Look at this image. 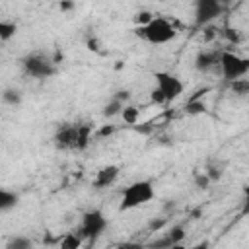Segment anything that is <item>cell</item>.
Listing matches in <instances>:
<instances>
[{"label":"cell","mask_w":249,"mask_h":249,"mask_svg":"<svg viewBox=\"0 0 249 249\" xmlns=\"http://www.w3.org/2000/svg\"><path fill=\"white\" fill-rule=\"evenodd\" d=\"M136 35H140L144 41H148L152 45H165V43H169V41L175 39L177 29H175V25L167 18L154 16L148 25L136 27Z\"/></svg>","instance_id":"obj_1"},{"label":"cell","mask_w":249,"mask_h":249,"mask_svg":"<svg viewBox=\"0 0 249 249\" xmlns=\"http://www.w3.org/2000/svg\"><path fill=\"white\" fill-rule=\"evenodd\" d=\"M154 196H156V191H154L152 181H148V179L134 181V183H130L128 187L123 189L119 210H121V212H124V210H134V208H138V206L150 202Z\"/></svg>","instance_id":"obj_2"},{"label":"cell","mask_w":249,"mask_h":249,"mask_svg":"<svg viewBox=\"0 0 249 249\" xmlns=\"http://www.w3.org/2000/svg\"><path fill=\"white\" fill-rule=\"evenodd\" d=\"M220 72L222 76L228 80V82H235V80H241L249 74V58L245 56H239L237 53H231V51H222L220 53Z\"/></svg>","instance_id":"obj_3"},{"label":"cell","mask_w":249,"mask_h":249,"mask_svg":"<svg viewBox=\"0 0 249 249\" xmlns=\"http://www.w3.org/2000/svg\"><path fill=\"white\" fill-rule=\"evenodd\" d=\"M21 68L27 76L37 78V80H45L56 74V62L51 60L49 56H45L43 53H29L21 58Z\"/></svg>","instance_id":"obj_4"},{"label":"cell","mask_w":249,"mask_h":249,"mask_svg":"<svg viewBox=\"0 0 249 249\" xmlns=\"http://www.w3.org/2000/svg\"><path fill=\"white\" fill-rule=\"evenodd\" d=\"M107 228V218L101 210H89L82 216L80 228L76 230V233L86 241V239H97Z\"/></svg>","instance_id":"obj_5"},{"label":"cell","mask_w":249,"mask_h":249,"mask_svg":"<svg viewBox=\"0 0 249 249\" xmlns=\"http://www.w3.org/2000/svg\"><path fill=\"white\" fill-rule=\"evenodd\" d=\"M154 78H156V89H160V93L163 95L165 103H171V101L179 99L181 93L185 91V84L171 72L158 70L154 74Z\"/></svg>","instance_id":"obj_6"},{"label":"cell","mask_w":249,"mask_h":249,"mask_svg":"<svg viewBox=\"0 0 249 249\" xmlns=\"http://www.w3.org/2000/svg\"><path fill=\"white\" fill-rule=\"evenodd\" d=\"M224 12L222 2L218 0H198L195 4V23L198 27H206L210 25L220 14Z\"/></svg>","instance_id":"obj_7"},{"label":"cell","mask_w":249,"mask_h":249,"mask_svg":"<svg viewBox=\"0 0 249 249\" xmlns=\"http://www.w3.org/2000/svg\"><path fill=\"white\" fill-rule=\"evenodd\" d=\"M78 128L76 123H64L54 132V144L60 150H78Z\"/></svg>","instance_id":"obj_8"},{"label":"cell","mask_w":249,"mask_h":249,"mask_svg":"<svg viewBox=\"0 0 249 249\" xmlns=\"http://www.w3.org/2000/svg\"><path fill=\"white\" fill-rule=\"evenodd\" d=\"M183 239H185V230H183V226H173L167 233H163L161 237H158L156 241H152L148 247H150V249H171V247L183 243Z\"/></svg>","instance_id":"obj_9"},{"label":"cell","mask_w":249,"mask_h":249,"mask_svg":"<svg viewBox=\"0 0 249 249\" xmlns=\"http://www.w3.org/2000/svg\"><path fill=\"white\" fill-rule=\"evenodd\" d=\"M220 49H204L195 56V68L198 72H208L220 62Z\"/></svg>","instance_id":"obj_10"},{"label":"cell","mask_w":249,"mask_h":249,"mask_svg":"<svg viewBox=\"0 0 249 249\" xmlns=\"http://www.w3.org/2000/svg\"><path fill=\"white\" fill-rule=\"evenodd\" d=\"M119 167L117 165H105V167H101L97 173H95V177H93V187L95 189H105V187H111L117 179H119Z\"/></svg>","instance_id":"obj_11"},{"label":"cell","mask_w":249,"mask_h":249,"mask_svg":"<svg viewBox=\"0 0 249 249\" xmlns=\"http://www.w3.org/2000/svg\"><path fill=\"white\" fill-rule=\"evenodd\" d=\"M18 202H19L18 193H14V191H10V189L0 187V212H8V210L16 208V206H18Z\"/></svg>","instance_id":"obj_12"},{"label":"cell","mask_w":249,"mask_h":249,"mask_svg":"<svg viewBox=\"0 0 249 249\" xmlns=\"http://www.w3.org/2000/svg\"><path fill=\"white\" fill-rule=\"evenodd\" d=\"M82 245H84V239L76 231L64 233L58 241V249H82Z\"/></svg>","instance_id":"obj_13"},{"label":"cell","mask_w":249,"mask_h":249,"mask_svg":"<svg viewBox=\"0 0 249 249\" xmlns=\"http://www.w3.org/2000/svg\"><path fill=\"white\" fill-rule=\"evenodd\" d=\"M21 91L19 89H16V88H6L4 91H2V101L6 103V105H10V107H18V105H21Z\"/></svg>","instance_id":"obj_14"},{"label":"cell","mask_w":249,"mask_h":249,"mask_svg":"<svg viewBox=\"0 0 249 249\" xmlns=\"http://www.w3.org/2000/svg\"><path fill=\"white\" fill-rule=\"evenodd\" d=\"M18 33V25L10 19H0V43L10 41Z\"/></svg>","instance_id":"obj_15"},{"label":"cell","mask_w":249,"mask_h":249,"mask_svg":"<svg viewBox=\"0 0 249 249\" xmlns=\"http://www.w3.org/2000/svg\"><path fill=\"white\" fill-rule=\"evenodd\" d=\"M6 249H33V241L27 235H14L8 239Z\"/></svg>","instance_id":"obj_16"},{"label":"cell","mask_w":249,"mask_h":249,"mask_svg":"<svg viewBox=\"0 0 249 249\" xmlns=\"http://www.w3.org/2000/svg\"><path fill=\"white\" fill-rule=\"evenodd\" d=\"M123 107H124V105H123L121 101H117V99H113V97H111V101H107V103L103 105V111H101V115H103L105 119H113V117L121 115Z\"/></svg>","instance_id":"obj_17"},{"label":"cell","mask_w":249,"mask_h":249,"mask_svg":"<svg viewBox=\"0 0 249 249\" xmlns=\"http://www.w3.org/2000/svg\"><path fill=\"white\" fill-rule=\"evenodd\" d=\"M121 117L126 124H136L138 119H140V109L136 105H124L123 111H121Z\"/></svg>","instance_id":"obj_18"},{"label":"cell","mask_w":249,"mask_h":249,"mask_svg":"<svg viewBox=\"0 0 249 249\" xmlns=\"http://www.w3.org/2000/svg\"><path fill=\"white\" fill-rule=\"evenodd\" d=\"M89 140H91V126L89 124H80V128H78V150L88 148Z\"/></svg>","instance_id":"obj_19"},{"label":"cell","mask_w":249,"mask_h":249,"mask_svg":"<svg viewBox=\"0 0 249 249\" xmlns=\"http://www.w3.org/2000/svg\"><path fill=\"white\" fill-rule=\"evenodd\" d=\"M230 84H231L233 93H237L241 97H245L249 93V80L247 78H241V80H235V82H230Z\"/></svg>","instance_id":"obj_20"},{"label":"cell","mask_w":249,"mask_h":249,"mask_svg":"<svg viewBox=\"0 0 249 249\" xmlns=\"http://www.w3.org/2000/svg\"><path fill=\"white\" fill-rule=\"evenodd\" d=\"M152 18H154V14H152V12L142 10V12H138V14L134 16V23H136L138 27H144V25H148V23L152 21Z\"/></svg>","instance_id":"obj_21"},{"label":"cell","mask_w":249,"mask_h":249,"mask_svg":"<svg viewBox=\"0 0 249 249\" xmlns=\"http://www.w3.org/2000/svg\"><path fill=\"white\" fill-rule=\"evenodd\" d=\"M204 111H206V107H204L202 101L191 99V101L187 103V113H191V115H198V113H204Z\"/></svg>","instance_id":"obj_22"},{"label":"cell","mask_w":249,"mask_h":249,"mask_svg":"<svg viewBox=\"0 0 249 249\" xmlns=\"http://www.w3.org/2000/svg\"><path fill=\"white\" fill-rule=\"evenodd\" d=\"M210 183H212V181L206 177V173H198V175L195 177V185H196L198 189H208Z\"/></svg>","instance_id":"obj_23"},{"label":"cell","mask_w":249,"mask_h":249,"mask_svg":"<svg viewBox=\"0 0 249 249\" xmlns=\"http://www.w3.org/2000/svg\"><path fill=\"white\" fill-rule=\"evenodd\" d=\"M113 99H117V101H121L123 105H126V101L130 99V91H128V89H119L117 93H113Z\"/></svg>","instance_id":"obj_24"},{"label":"cell","mask_w":249,"mask_h":249,"mask_svg":"<svg viewBox=\"0 0 249 249\" xmlns=\"http://www.w3.org/2000/svg\"><path fill=\"white\" fill-rule=\"evenodd\" d=\"M115 249H144V245L138 243V241H123V243H119Z\"/></svg>","instance_id":"obj_25"},{"label":"cell","mask_w":249,"mask_h":249,"mask_svg":"<svg viewBox=\"0 0 249 249\" xmlns=\"http://www.w3.org/2000/svg\"><path fill=\"white\" fill-rule=\"evenodd\" d=\"M150 99H152V103H156V105H163V103H165L163 95H161V93H160V89H156V88L150 91Z\"/></svg>","instance_id":"obj_26"},{"label":"cell","mask_w":249,"mask_h":249,"mask_svg":"<svg viewBox=\"0 0 249 249\" xmlns=\"http://www.w3.org/2000/svg\"><path fill=\"white\" fill-rule=\"evenodd\" d=\"M187 249H210V243H208V239H202V241H198V243H195Z\"/></svg>","instance_id":"obj_27"},{"label":"cell","mask_w":249,"mask_h":249,"mask_svg":"<svg viewBox=\"0 0 249 249\" xmlns=\"http://www.w3.org/2000/svg\"><path fill=\"white\" fill-rule=\"evenodd\" d=\"M226 37H228L230 41H233V43H237V41H239V37H237L235 29H226Z\"/></svg>","instance_id":"obj_28"},{"label":"cell","mask_w":249,"mask_h":249,"mask_svg":"<svg viewBox=\"0 0 249 249\" xmlns=\"http://www.w3.org/2000/svg\"><path fill=\"white\" fill-rule=\"evenodd\" d=\"M88 49L97 53V51H99V41H97L95 37H93V39H89V41H88Z\"/></svg>","instance_id":"obj_29"},{"label":"cell","mask_w":249,"mask_h":249,"mask_svg":"<svg viewBox=\"0 0 249 249\" xmlns=\"http://www.w3.org/2000/svg\"><path fill=\"white\" fill-rule=\"evenodd\" d=\"M58 8H60L62 12H68V10H72V8H74V4H72V2H60V4H58Z\"/></svg>","instance_id":"obj_30"},{"label":"cell","mask_w":249,"mask_h":249,"mask_svg":"<svg viewBox=\"0 0 249 249\" xmlns=\"http://www.w3.org/2000/svg\"><path fill=\"white\" fill-rule=\"evenodd\" d=\"M113 132H115V128H113V126H103V128L99 130V134H101V136H107V134H113Z\"/></svg>","instance_id":"obj_31"},{"label":"cell","mask_w":249,"mask_h":249,"mask_svg":"<svg viewBox=\"0 0 249 249\" xmlns=\"http://www.w3.org/2000/svg\"><path fill=\"white\" fill-rule=\"evenodd\" d=\"M161 226H163V222H152L150 224V230H160Z\"/></svg>","instance_id":"obj_32"},{"label":"cell","mask_w":249,"mask_h":249,"mask_svg":"<svg viewBox=\"0 0 249 249\" xmlns=\"http://www.w3.org/2000/svg\"><path fill=\"white\" fill-rule=\"evenodd\" d=\"M171 249H187L183 243H179V245H175V247H171Z\"/></svg>","instance_id":"obj_33"}]
</instances>
